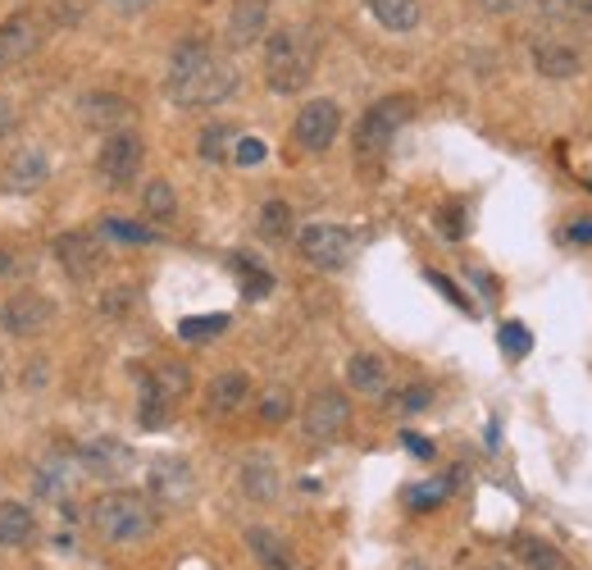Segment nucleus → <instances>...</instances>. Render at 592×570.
Segmentation results:
<instances>
[{
	"label": "nucleus",
	"mask_w": 592,
	"mask_h": 570,
	"mask_svg": "<svg viewBox=\"0 0 592 570\" xmlns=\"http://www.w3.org/2000/svg\"><path fill=\"white\" fill-rule=\"evenodd\" d=\"M78 114H82V124L101 128V133H123L133 124V101L119 92H87V97H78Z\"/></svg>",
	"instance_id": "obj_13"
},
{
	"label": "nucleus",
	"mask_w": 592,
	"mask_h": 570,
	"mask_svg": "<svg viewBox=\"0 0 592 570\" xmlns=\"http://www.w3.org/2000/svg\"><path fill=\"white\" fill-rule=\"evenodd\" d=\"M265 33H269V0H233L228 27H224L228 46L233 51H246V46L265 42Z\"/></svg>",
	"instance_id": "obj_15"
},
{
	"label": "nucleus",
	"mask_w": 592,
	"mask_h": 570,
	"mask_svg": "<svg viewBox=\"0 0 592 570\" xmlns=\"http://www.w3.org/2000/svg\"><path fill=\"white\" fill-rule=\"evenodd\" d=\"M260 233L269 237V243H283V237H292V205L288 201H265L260 205Z\"/></svg>",
	"instance_id": "obj_29"
},
{
	"label": "nucleus",
	"mask_w": 592,
	"mask_h": 570,
	"mask_svg": "<svg viewBox=\"0 0 592 570\" xmlns=\"http://www.w3.org/2000/svg\"><path fill=\"white\" fill-rule=\"evenodd\" d=\"M337 133H342V110H337V101H328V97L301 105L297 124H292L297 146H301V152H310V156L328 152V146L337 142Z\"/></svg>",
	"instance_id": "obj_10"
},
{
	"label": "nucleus",
	"mask_w": 592,
	"mask_h": 570,
	"mask_svg": "<svg viewBox=\"0 0 592 570\" xmlns=\"http://www.w3.org/2000/svg\"><path fill=\"white\" fill-rule=\"evenodd\" d=\"M0 393H5V379H0Z\"/></svg>",
	"instance_id": "obj_50"
},
{
	"label": "nucleus",
	"mask_w": 592,
	"mask_h": 570,
	"mask_svg": "<svg viewBox=\"0 0 592 570\" xmlns=\"http://www.w3.org/2000/svg\"><path fill=\"white\" fill-rule=\"evenodd\" d=\"M133 306H137L133 288H110V292L101 297V311H105V315H123V311H133Z\"/></svg>",
	"instance_id": "obj_39"
},
{
	"label": "nucleus",
	"mask_w": 592,
	"mask_h": 570,
	"mask_svg": "<svg viewBox=\"0 0 592 570\" xmlns=\"http://www.w3.org/2000/svg\"><path fill=\"white\" fill-rule=\"evenodd\" d=\"M142 160H146V142L137 137V133H110L105 137V146L97 152V174H101V183L105 188H129V183H137V174H142Z\"/></svg>",
	"instance_id": "obj_6"
},
{
	"label": "nucleus",
	"mask_w": 592,
	"mask_h": 570,
	"mask_svg": "<svg viewBox=\"0 0 592 570\" xmlns=\"http://www.w3.org/2000/svg\"><path fill=\"white\" fill-rule=\"evenodd\" d=\"M347 383L356 388V393H365V398H383L388 361H383V356H373V351H356L347 361Z\"/></svg>",
	"instance_id": "obj_22"
},
{
	"label": "nucleus",
	"mask_w": 592,
	"mask_h": 570,
	"mask_svg": "<svg viewBox=\"0 0 592 570\" xmlns=\"http://www.w3.org/2000/svg\"><path fill=\"white\" fill-rule=\"evenodd\" d=\"M91 529H97L101 544L110 548H137L155 534L160 525V512H155V502L146 493H133V489H110L91 502Z\"/></svg>",
	"instance_id": "obj_2"
},
{
	"label": "nucleus",
	"mask_w": 592,
	"mask_h": 570,
	"mask_svg": "<svg viewBox=\"0 0 592 570\" xmlns=\"http://www.w3.org/2000/svg\"><path fill=\"white\" fill-rule=\"evenodd\" d=\"M228 142H237L233 128H224V124L205 128L201 133V160H228Z\"/></svg>",
	"instance_id": "obj_34"
},
{
	"label": "nucleus",
	"mask_w": 592,
	"mask_h": 570,
	"mask_svg": "<svg viewBox=\"0 0 592 570\" xmlns=\"http://www.w3.org/2000/svg\"><path fill=\"white\" fill-rule=\"evenodd\" d=\"M415 101L411 97H383V101H373L365 114H360V124H356V156H383L392 137L401 133V124L411 119Z\"/></svg>",
	"instance_id": "obj_4"
},
{
	"label": "nucleus",
	"mask_w": 592,
	"mask_h": 570,
	"mask_svg": "<svg viewBox=\"0 0 592 570\" xmlns=\"http://www.w3.org/2000/svg\"><path fill=\"white\" fill-rule=\"evenodd\" d=\"M315 59H320V42L305 33V27H273L265 33V82L278 97H297L315 78Z\"/></svg>",
	"instance_id": "obj_3"
},
{
	"label": "nucleus",
	"mask_w": 592,
	"mask_h": 570,
	"mask_svg": "<svg viewBox=\"0 0 592 570\" xmlns=\"http://www.w3.org/2000/svg\"><path fill=\"white\" fill-rule=\"evenodd\" d=\"M447 237H465V210L460 205H447L443 210V224H438Z\"/></svg>",
	"instance_id": "obj_41"
},
{
	"label": "nucleus",
	"mask_w": 592,
	"mask_h": 570,
	"mask_svg": "<svg viewBox=\"0 0 592 570\" xmlns=\"http://www.w3.org/2000/svg\"><path fill=\"white\" fill-rule=\"evenodd\" d=\"M520 561L528 570H570V561L560 557L551 544H543V538H520Z\"/></svg>",
	"instance_id": "obj_28"
},
{
	"label": "nucleus",
	"mask_w": 592,
	"mask_h": 570,
	"mask_svg": "<svg viewBox=\"0 0 592 570\" xmlns=\"http://www.w3.org/2000/svg\"><path fill=\"white\" fill-rule=\"evenodd\" d=\"M401 443H406V452H415L420 461H428V457H433V443H428V438H420V434H401Z\"/></svg>",
	"instance_id": "obj_43"
},
{
	"label": "nucleus",
	"mask_w": 592,
	"mask_h": 570,
	"mask_svg": "<svg viewBox=\"0 0 592 570\" xmlns=\"http://www.w3.org/2000/svg\"><path fill=\"white\" fill-rule=\"evenodd\" d=\"M474 570H511V566H502V561H488V566H474Z\"/></svg>",
	"instance_id": "obj_49"
},
{
	"label": "nucleus",
	"mask_w": 592,
	"mask_h": 570,
	"mask_svg": "<svg viewBox=\"0 0 592 570\" xmlns=\"http://www.w3.org/2000/svg\"><path fill=\"white\" fill-rule=\"evenodd\" d=\"M14 128V105H10V97L5 92H0V137H5Z\"/></svg>",
	"instance_id": "obj_46"
},
{
	"label": "nucleus",
	"mask_w": 592,
	"mask_h": 570,
	"mask_svg": "<svg viewBox=\"0 0 592 570\" xmlns=\"http://www.w3.org/2000/svg\"><path fill=\"white\" fill-rule=\"evenodd\" d=\"M224 328H228V315H192V320L178 324V338H187V343H210V338H220Z\"/></svg>",
	"instance_id": "obj_30"
},
{
	"label": "nucleus",
	"mask_w": 592,
	"mask_h": 570,
	"mask_svg": "<svg viewBox=\"0 0 592 570\" xmlns=\"http://www.w3.org/2000/svg\"><path fill=\"white\" fill-rule=\"evenodd\" d=\"M19 269H27V260H19V252H0V275L14 279Z\"/></svg>",
	"instance_id": "obj_44"
},
{
	"label": "nucleus",
	"mask_w": 592,
	"mask_h": 570,
	"mask_svg": "<svg viewBox=\"0 0 592 570\" xmlns=\"http://www.w3.org/2000/svg\"><path fill=\"white\" fill-rule=\"evenodd\" d=\"M78 484H82V466H78V457H69V452H46V457L37 461V493H42V498H51V502H69Z\"/></svg>",
	"instance_id": "obj_14"
},
{
	"label": "nucleus",
	"mask_w": 592,
	"mask_h": 570,
	"mask_svg": "<svg viewBox=\"0 0 592 570\" xmlns=\"http://www.w3.org/2000/svg\"><path fill=\"white\" fill-rule=\"evenodd\" d=\"M428 402H433V388H424V383H411V388H401V393L392 398V406H396V411H406V415H420V411H428Z\"/></svg>",
	"instance_id": "obj_36"
},
{
	"label": "nucleus",
	"mask_w": 592,
	"mask_h": 570,
	"mask_svg": "<svg viewBox=\"0 0 592 570\" xmlns=\"http://www.w3.org/2000/svg\"><path fill=\"white\" fill-rule=\"evenodd\" d=\"M570 237H574V243H592V220H579V224L570 228Z\"/></svg>",
	"instance_id": "obj_47"
},
{
	"label": "nucleus",
	"mask_w": 592,
	"mask_h": 570,
	"mask_svg": "<svg viewBox=\"0 0 592 570\" xmlns=\"http://www.w3.org/2000/svg\"><path fill=\"white\" fill-rule=\"evenodd\" d=\"M246 402H252V379H246L242 370L214 375L210 388H205V411L210 415H237Z\"/></svg>",
	"instance_id": "obj_19"
},
{
	"label": "nucleus",
	"mask_w": 592,
	"mask_h": 570,
	"mask_svg": "<svg viewBox=\"0 0 592 570\" xmlns=\"http://www.w3.org/2000/svg\"><path fill=\"white\" fill-rule=\"evenodd\" d=\"M110 10H119V14H142V10H150V5H160V0H105Z\"/></svg>",
	"instance_id": "obj_42"
},
{
	"label": "nucleus",
	"mask_w": 592,
	"mask_h": 570,
	"mask_svg": "<svg viewBox=\"0 0 592 570\" xmlns=\"http://www.w3.org/2000/svg\"><path fill=\"white\" fill-rule=\"evenodd\" d=\"M246 548H252V557L265 566V570H301L292 548H288V538L283 534H273V529H246Z\"/></svg>",
	"instance_id": "obj_20"
},
{
	"label": "nucleus",
	"mask_w": 592,
	"mask_h": 570,
	"mask_svg": "<svg viewBox=\"0 0 592 570\" xmlns=\"http://www.w3.org/2000/svg\"><path fill=\"white\" fill-rule=\"evenodd\" d=\"M137 388H142V406H137L142 425H146V429H160L165 420H169V411H174V402L160 393V388H155L150 370H137Z\"/></svg>",
	"instance_id": "obj_25"
},
{
	"label": "nucleus",
	"mask_w": 592,
	"mask_h": 570,
	"mask_svg": "<svg viewBox=\"0 0 592 570\" xmlns=\"http://www.w3.org/2000/svg\"><path fill=\"white\" fill-rule=\"evenodd\" d=\"M51 324H55V302L42 292L19 288L0 302V328H5L10 338H42Z\"/></svg>",
	"instance_id": "obj_7"
},
{
	"label": "nucleus",
	"mask_w": 592,
	"mask_h": 570,
	"mask_svg": "<svg viewBox=\"0 0 592 570\" xmlns=\"http://www.w3.org/2000/svg\"><path fill=\"white\" fill-rule=\"evenodd\" d=\"M347 425H351V402H347V393H337V388L315 393L301 411V429L310 443H337L347 434Z\"/></svg>",
	"instance_id": "obj_8"
},
{
	"label": "nucleus",
	"mask_w": 592,
	"mask_h": 570,
	"mask_svg": "<svg viewBox=\"0 0 592 570\" xmlns=\"http://www.w3.org/2000/svg\"><path fill=\"white\" fill-rule=\"evenodd\" d=\"M228 156H233L237 165H260V160H265V142H260V137H237Z\"/></svg>",
	"instance_id": "obj_38"
},
{
	"label": "nucleus",
	"mask_w": 592,
	"mask_h": 570,
	"mask_svg": "<svg viewBox=\"0 0 592 570\" xmlns=\"http://www.w3.org/2000/svg\"><path fill=\"white\" fill-rule=\"evenodd\" d=\"M233 265H237V275H242V292H246V297H256V302H260V297L273 288V279L265 275L260 265H252V260H246V256H237Z\"/></svg>",
	"instance_id": "obj_33"
},
{
	"label": "nucleus",
	"mask_w": 592,
	"mask_h": 570,
	"mask_svg": "<svg viewBox=\"0 0 592 570\" xmlns=\"http://www.w3.org/2000/svg\"><path fill=\"white\" fill-rule=\"evenodd\" d=\"M51 178V160L42 146H19V152L5 160V174H0V183H5V192H37L46 188Z\"/></svg>",
	"instance_id": "obj_16"
},
{
	"label": "nucleus",
	"mask_w": 592,
	"mask_h": 570,
	"mask_svg": "<svg viewBox=\"0 0 592 570\" xmlns=\"http://www.w3.org/2000/svg\"><path fill=\"white\" fill-rule=\"evenodd\" d=\"M78 466L82 474H97V479H119L123 470L133 466V452L123 447L119 438H91L78 447Z\"/></svg>",
	"instance_id": "obj_17"
},
{
	"label": "nucleus",
	"mask_w": 592,
	"mask_h": 570,
	"mask_svg": "<svg viewBox=\"0 0 592 570\" xmlns=\"http://www.w3.org/2000/svg\"><path fill=\"white\" fill-rule=\"evenodd\" d=\"M142 210H146V220H155V224H169L178 215V192H174L169 178H150L146 192H142Z\"/></svg>",
	"instance_id": "obj_26"
},
{
	"label": "nucleus",
	"mask_w": 592,
	"mask_h": 570,
	"mask_svg": "<svg viewBox=\"0 0 592 570\" xmlns=\"http://www.w3.org/2000/svg\"><path fill=\"white\" fill-rule=\"evenodd\" d=\"M237 479H242L246 498H256V502H273V498H278V489H283V474H278V461H273L269 452H252V457H242Z\"/></svg>",
	"instance_id": "obj_18"
},
{
	"label": "nucleus",
	"mask_w": 592,
	"mask_h": 570,
	"mask_svg": "<svg viewBox=\"0 0 592 570\" xmlns=\"http://www.w3.org/2000/svg\"><path fill=\"white\" fill-rule=\"evenodd\" d=\"M574 10H583V14H592V0H570Z\"/></svg>",
	"instance_id": "obj_48"
},
{
	"label": "nucleus",
	"mask_w": 592,
	"mask_h": 570,
	"mask_svg": "<svg viewBox=\"0 0 592 570\" xmlns=\"http://www.w3.org/2000/svg\"><path fill=\"white\" fill-rule=\"evenodd\" d=\"M356 247H360V237L351 228H342V224H310V228L297 233L301 260L315 265V269H347Z\"/></svg>",
	"instance_id": "obj_5"
},
{
	"label": "nucleus",
	"mask_w": 592,
	"mask_h": 570,
	"mask_svg": "<svg viewBox=\"0 0 592 570\" xmlns=\"http://www.w3.org/2000/svg\"><path fill=\"white\" fill-rule=\"evenodd\" d=\"M479 5H483L488 14H515V10L524 5V0H479Z\"/></svg>",
	"instance_id": "obj_45"
},
{
	"label": "nucleus",
	"mask_w": 592,
	"mask_h": 570,
	"mask_svg": "<svg viewBox=\"0 0 592 570\" xmlns=\"http://www.w3.org/2000/svg\"><path fill=\"white\" fill-rule=\"evenodd\" d=\"M150 379H155V388L178 406L182 398H187V388H192V375H187V366L182 361H165V366H155L150 370Z\"/></svg>",
	"instance_id": "obj_27"
},
{
	"label": "nucleus",
	"mask_w": 592,
	"mask_h": 570,
	"mask_svg": "<svg viewBox=\"0 0 592 570\" xmlns=\"http://www.w3.org/2000/svg\"><path fill=\"white\" fill-rule=\"evenodd\" d=\"M237 92V69L205 37H182L165 69V97L182 110L224 105Z\"/></svg>",
	"instance_id": "obj_1"
},
{
	"label": "nucleus",
	"mask_w": 592,
	"mask_h": 570,
	"mask_svg": "<svg viewBox=\"0 0 592 570\" xmlns=\"http://www.w3.org/2000/svg\"><path fill=\"white\" fill-rule=\"evenodd\" d=\"M428 283H433V288H438V292L447 297V302H456L460 311H470V302H465V292H460V288H456V283H451L447 275H428Z\"/></svg>",
	"instance_id": "obj_40"
},
{
	"label": "nucleus",
	"mask_w": 592,
	"mask_h": 570,
	"mask_svg": "<svg viewBox=\"0 0 592 570\" xmlns=\"http://www.w3.org/2000/svg\"><path fill=\"white\" fill-rule=\"evenodd\" d=\"M579 51H570V46H560V42H543V46H534V69L543 74V78H551V82H566V78H574L579 74Z\"/></svg>",
	"instance_id": "obj_23"
},
{
	"label": "nucleus",
	"mask_w": 592,
	"mask_h": 570,
	"mask_svg": "<svg viewBox=\"0 0 592 570\" xmlns=\"http://www.w3.org/2000/svg\"><path fill=\"white\" fill-rule=\"evenodd\" d=\"M369 14L388 33H411V27H420V0H369Z\"/></svg>",
	"instance_id": "obj_24"
},
{
	"label": "nucleus",
	"mask_w": 592,
	"mask_h": 570,
	"mask_svg": "<svg viewBox=\"0 0 592 570\" xmlns=\"http://www.w3.org/2000/svg\"><path fill=\"white\" fill-rule=\"evenodd\" d=\"M528 347H534V338H528V328L520 324V320H511V324H502V351L506 356H528Z\"/></svg>",
	"instance_id": "obj_37"
},
{
	"label": "nucleus",
	"mask_w": 592,
	"mask_h": 570,
	"mask_svg": "<svg viewBox=\"0 0 592 570\" xmlns=\"http://www.w3.org/2000/svg\"><path fill=\"white\" fill-rule=\"evenodd\" d=\"M55 260L59 269L74 279V283H91L101 275V265H105V247H101V237L97 233H87V228H69V233H59L55 237Z\"/></svg>",
	"instance_id": "obj_9"
},
{
	"label": "nucleus",
	"mask_w": 592,
	"mask_h": 570,
	"mask_svg": "<svg viewBox=\"0 0 592 570\" xmlns=\"http://www.w3.org/2000/svg\"><path fill=\"white\" fill-rule=\"evenodd\" d=\"M42 46V27L33 14H10L0 23V74L5 69H19L27 55Z\"/></svg>",
	"instance_id": "obj_12"
},
{
	"label": "nucleus",
	"mask_w": 592,
	"mask_h": 570,
	"mask_svg": "<svg viewBox=\"0 0 592 570\" xmlns=\"http://www.w3.org/2000/svg\"><path fill=\"white\" fill-rule=\"evenodd\" d=\"M288 415H292V393L288 388H269V393L260 398V420L265 425H283Z\"/></svg>",
	"instance_id": "obj_32"
},
{
	"label": "nucleus",
	"mask_w": 592,
	"mask_h": 570,
	"mask_svg": "<svg viewBox=\"0 0 592 570\" xmlns=\"http://www.w3.org/2000/svg\"><path fill=\"white\" fill-rule=\"evenodd\" d=\"M101 233H105V237H119V243H155L150 228L129 224V220H119V215H105V220H101Z\"/></svg>",
	"instance_id": "obj_35"
},
{
	"label": "nucleus",
	"mask_w": 592,
	"mask_h": 570,
	"mask_svg": "<svg viewBox=\"0 0 592 570\" xmlns=\"http://www.w3.org/2000/svg\"><path fill=\"white\" fill-rule=\"evenodd\" d=\"M37 538V516L23 502H0V548H27Z\"/></svg>",
	"instance_id": "obj_21"
},
{
	"label": "nucleus",
	"mask_w": 592,
	"mask_h": 570,
	"mask_svg": "<svg viewBox=\"0 0 592 570\" xmlns=\"http://www.w3.org/2000/svg\"><path fill=\"white\" fill-rule=\"evenodd\" d=\"M447 493H451V479H428V484L406 493V506H411V512H433V506L447 502Z\"/></svg>",
	"instance_id": "obj_31"
},
{
	"label": "nucleus",
	"mask_w": 592,
	"mask_h": 570,
	"mask_svg": "<svg viewBox=\"0 0 592 570\" xmlns=\"http://www.w3.org/2000/svg\"><path fill=\"white\" fill-rule=\"evenodd\" d=\"M146 489H150V502L155 506L174 512V506H187V502L197 498V474H192V466H187L182 457H165V461L150 466Z\"/></svg>",
	"instance_id": "obj_11"
}]
</instances>
